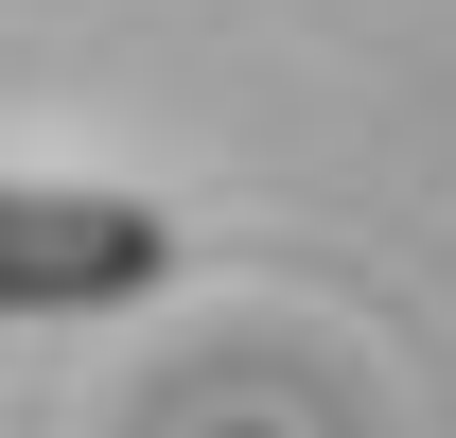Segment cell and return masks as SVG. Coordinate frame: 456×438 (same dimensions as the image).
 Masks as SVG:
<instances>
[{
	"label": "cell",
	"instance_id": "1",
	"mask_svg": "<svg viewBox=\"0 0 456 438\" xmlns=\"http://www.w3.org/2000/svg\"><path fill=\"white\" fill-rule=\"evenodd\" d=\"M175 264V228L141 193H18L0 175V316H106Z\"/></svg>",
	"mask_w": 456,
	"mask_h": 438
}]
</instances>
